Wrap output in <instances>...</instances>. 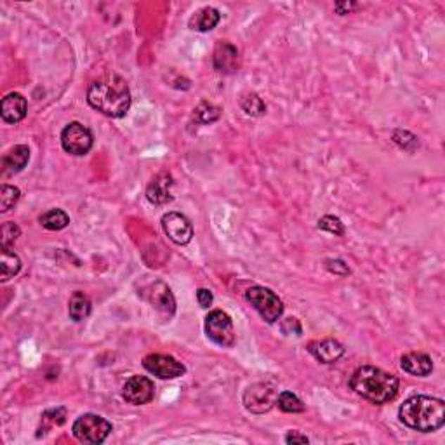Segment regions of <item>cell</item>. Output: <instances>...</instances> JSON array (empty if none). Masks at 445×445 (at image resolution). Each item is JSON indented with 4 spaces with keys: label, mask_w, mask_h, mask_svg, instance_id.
<instances>
[{
    "label": "cell",
    "mask_w": 445,
    "mask_h": 445,
    "mask_svg": "<svg viewBox=\"0 0 445 445\" xmlns=\"http://www.w3.org/2000/svg\"><path fill=\"white\" fill-rule=\"evenodd\" d=\"M87 103L110 118H122L131 108V91L122 77L106 75L87 89Z\"/></svg>",
    "instance_id": "1"
},
{
    "label": "cell",
    "mask_w": 445,
    "mask_h": 445,
    "mask_svg": "<svg viewBox=\"0 0 445 445\" xmlns=\"http://www.w3.org/2000/svg\"><path fill=\"white\" fill-rule=\"evenodd\" d=\"M350 388L362 399L383 406L399 395V377L372 365H362L351 374Z\"/></svg>",
    "instance_id": "2"
},
{
    "label": "cell",
    "mask_w": 445,
    "mask_h": 445,
    "mask_svg": "<svg viewBox=\"0 0 445 445\" xmlns=\"http://www.w3.org/2000/svg\"><path fill=\"white\" fill-rule=\"evenodd\" d=\"M399 418L407 428L416 432H437L445 425V403L435 396H410L400 407Z\"/></svg>",
    "instance_id": "3"
},
{
    "label": "cell",
    "mask_w": 445,
    "mask_h": 445,
    "mask_svg": "<svg viewBox=\"0 0 445 445\" xmlns=\"http://www.w3.org/2000/svg\"><path fill=\"white\" fill-rule=\"evenodd\" d=\"M111 422L96 414H84L73 422L72 432L79 442L98 445L103 444L111 433Z\"/></svg>",
    "instance_id": "4"
},
{
    "label": "cell",
    "mask_w": 445,
    "mask_h": 445,
    "mask_svg": "<svg viewBox=\"0 0 445 445\" xmlns=\"http://www.w3.org/2000/svg\"><path fill=\"white\" fill-rule=\"evenodd\" d=\"M247 301L254 306V310L261 315V318L268 324H275L278 318L284 313V303L278 298L273 291L261 287V285H254V287L247 289L246 292Z\"/></svg>",
    "instance_id": "5"
},
{
    "label": "cell",
    "mask_w": 445,
    "mask_h": 445,
    "mask_svg": "<svg viewBox=\"0 0 445 445\" xmlns=\"http://www.w3.org/2000/svg\"><path fill=\"white\" fill-rule=\"evenodd\" d=\"M206 334L218 346L232 348L235 344V329H233L232 317L222 310H214L207 315Z\"/></svg>",
    "instance_id": "6"
},
{
    "label": "cell",
    "mask_w": 445,
    "mask_h": 445,
    "mask_svg": "<svg viewBox=\"0 0 445 445\" xmlns=\"http://www.w3.org/2000/svg\"><path fill=\"white\" fill-rule=\"evenodd\" d=\"M92 143H94L92 132L80 122H70L61 131V146L70 155H75V157L87 155Z\"/></svg>",
    "instance_id": "7"
},
{
    "label": "cell",
    "mask_w": 445,
    "mask_h": 445,
    "mask_svg": "<svg viewBox=\"0 0 445 445\" xmlns=\"http://www.w3.org/2000/svg\"><path fill=\"white\" fill-rule=\"evenodd\" d=\"M277 387L272 383L251 384L244 393V406L254 414H265L277 403Z\"/></svg>",
    "instance_id": "8"
},
{
    "label": "cell",
    "mask_w": 445,
    "mask_h": 445,
    "mask_svg": "<svg viewBox=\"0 0 445 445\" xmlns=\"http://www.w3.org/2000/svg\"><path fill=\"white\" fill-rule=\"evenodd\" d=\"M143 367L153 376L161 377V380H176V377L184 376L187 367L170 355L162 353H151L143 358Z\"/></svg>",
    "instance_id": "9"
},
{
    "label": "cell",
    "mask_w": 445,
    "mask_h": 445,
    "mask_svg": "<svg viewBox=\"0 0 445 445\" xmlns=\"http://www.w3.org/2000/svg\"><path fill=\"white\" fill-rule=\"evenodd\" d=\"M122 396L132 406H144L150 403L155 396V384L146 376H132L122 387Z\"/></svg>",
    "instance_id": "10"
},
{
    "label": "cell",
    "mask_w": 445,
    "mask_h": 445,
    "mask_svg": "<svg viewBox=\"0 0 445 445\" xmlns=\"http://www.w3.org/2000/svg\"><path fill=\"white\" fill-rule=\"evenodd\" d=\"M162 228H164L165 235L177 246H187L194 237V226L190 220L180 213H167L162 218Z\"/></svg>",
    "instance_id": "11"
},
{
    "label": "cell",
    "mask_w": 445,
    "mask_h": 445,
    "mask_svg": "<svg viewBox=\"0 0 445 445\" xmlns=\"http://www.w3.org/2000/svg\"><path fill=\"white\" fill-rule=\"evenodd\" d=\"M214 70L222 75H232L240 70V53L233 44L220 42L213 54Z\"/></svg>",
    "instance_id": "12"
},
{
    "label": "cell",
    "mask_w": 445,
    "mask_h": 445,
    "mask_svg": "<svg viewBox=\"0 0 445 445\" xmlns=\"http://www.w3.org/2000/svg\"><path fill=\"white\" fill-rule=\"evenodd\" d=\"M146 292L148 294L144 296V298L150 301V305L153 306L158 313H162L167 318L173 317L174 311H176V301H174L173 292H170V289L167 287L165 284H162V282H153V284L146 289Z\"/></svg>",
    "instance_id": "13"
},
{
    "label": "cell",
    "mask_w": 445,
    "mask_h": 445,
    "mask_svg": "<svg viewBox=\"0 0 445 445\" xmlns=\"http://www.w3.org/2000/svg\"><path fill=\"white\" fill-rule=\"evenodd\" d=\"M174 180L169 173H161L150 181L146 188V199L148 202L153 206H165L174 199L173 195Z\"/></svg>",
    "instance_id": "14"
},
{
    "label": "cell",
    "mask_w": 445,
    "mask_h": 445,
    "mask_svg": "<svg viewBox=\"0 0 445 445\" xmlns=\"http://www.w3.org/2000/svg\"><path fill=\"white\" fill-rule=\"evenodd\" d=\"M27 98L23 94H20V92H11L0 103V115H2V120L7 122V124H18V122H21L27 117Z\"/></svg>",
    "instance_id": "15"
},
{
    "label": "cell",
    "mask_w": 445,
    "mask_h": 445,
    "mask_svg": "<svg viewBox=\"0 0 445 445\" xmlns=\"http://www.w3.org/2000/svg\"><path fill=\"white\" fill-rule=\"evenodd\" d=\"M308 351L320 363H334L344 355L343 344L336 339L313 341L308 344Z\"/></svg>",
    "instance_id": "16"
},
{
    "label": "cell",
    "mask_w": 445,
    "mask_h": 445,
    "mask_svg": "<svg viewBox=\"0 0 445 445\" xmlns=\"http://www.w3.org/2000/svg\"><path fill=\"white\" fill-rule=\"evenodd\" d=\"M400 367H402L403 372L410 374V376L426 377L432 374L433 362L430 355L422 353V351H413V353H407L400 358Z\"/></svg>",
    "instance_id": "17"
},
{
    "label": "cell",
    "mask_w": 445,
    "mask_h": 445,
    "mask_svg": "<svg viewBox=\"0 0 445 445\" xmlns=\"http://www.w3.org/2000/svg\"><path fill=\"white\" fill-rule=\"evenodd\" d=\"M30 161V148L27 144H18L6 153L2 161L4 174H16L25 169Z\"/></svg>",
    "instance_id": "18"
},
{
    "label": "cell",
    "mask_w": 445,
    "mask_h": 445,
    "mask_svg": "<svg viewBox=\"0 0 445 445\" xmlns=\"http://www.w3.org/2000/svg\"><path fill=\"white\" fill-rule=\"evenodd\" d=\"M221 21V14L216 7H202L200 11H196L194 16L190 18L188 25L195 32H211L218 27V23Z\"/></svg>",
    "instance_id": "19"
},
{
    "label": "cell",
    "mask_w": 445,
    "mask_h": 445,
    "mask_svg": "<svg viewBox=\"0 0 445 445\" xmlns=\"http://www.w3.org/2000/svg\"><path fill=\"white\" fill-rule=\"evenodd\" d=\"M21 272V259L16 252L2 249L0 252V280L7 282Z\"/></svg>",
    "instance_id": "20"
},
{
    "label": "cell",
    "mask_w": 445,
    "mask_h": 445,
    "mask_svg": "<svg viewBox=\"0 0 445 445\" xmlns=\"http://www.w3.org/2000/svg\"><path fill=\"white\" fill-rule=\"evenodd\" d=\"M91 313V299L84 292H73L68 303V315L73 322H82Z\"/></svg>",
    "instance_id": "21"
},
{
    "label": "cell",
    "mask_w": 445,
    "mask_h": 445,
    "mask_svg": "<svg viewBox=\"0 0 445 445\" xmlns=\"http://www.w3.org/2000/svg\"><path fill=\"white\" fill-rule=\"evenodd\" d=\"M40 225L49 232H59L70 225V216L61 209H51L39 218Z\"/></svg>",
    "instance_id": "22"
},
{
    "label": "cell",
    "mask_w": 445,
    "mask_h": 445,
    "mask_svg": "<svg viewBox=\"0 0 445 445\" xmlns=\"http://www.w3.org/2000/svg\"><path fill=\"white\" fill-rule=\"evenodd\" d=\"M277 406L282 413L287 414H298V413H305V403L299 399L298 395H294L292 391H282L278 393L277 396Z\"/></svg>",
    "instance_id": "23"
},
{
    "label": "cell",
    "mask_w": 445,
    "mask_h": 445,
    "mask_svg": "<svg viewBox=\"0 0 445 445\" xmlns=\"http://www.w3.org/2000/svg\"><path fill=\"white\" fill-rule=\"evenodd\" d=\"M221 117V110L218 108V106H214L213 103H200L199 106L194 110V120L196 122V124H213V122H216L218 118Z\"/></svg>",
    "instance_id": "24"
},
{
    "label": "cell",
    "mask_w": 445,
    "mask_h": 445,
    "mask_svg": "<svg viewBox=\"0 0 445 445\" xmlns=\"http://www.w3.org/2000/svg\"><path fill=\"white\" fill-rule=\"evenodd\" d=\"M240 106L251 117H261L266 113V105L256 92H247L240 98Z\"/></svg>",
    "instance_id": "25"
},
{
    "label": "cell",
    "mask_w": 445,
    "mask_h": 445,
    "mask_svg": "<svg viewBox=\"0 0 445 445\" xmlns=\"http://www.w3.org/2000/svg\"><path fill=\"white\" fill-rule=\"evenodd\" d=\"M20 195V188L11 187V184H2V188H0V213H7L11 207L16 206Z\"/></svg>",
    "instance_id": "26"
},
{
    "label": "cell",
    "mask_w": 445,
    "mask_h": 445,
    "mask_svg": "<svg viewBox=\"0 0 445 445\" xmlns=\"http://www.w3.org/2000/svg\"><path fill=\"white\" fill-rule=\"evenodd\" d=\"M21 230L16 222H4L2 225V239H0V246L2 249H11V247L16 244V240L20 239Z\"/></svg>",
    "instance_id": "27"
},
{
    "label": "cell",
    "mask_w": 445,
    "mask_h": 445,
    "mask_svg": "<svg viewBox=\"0 0 445 445\" xmlns=\"http://www.w3.org/2000/svg\"><path fill=\"white\" fill-rule=\"evenodd\" d=\"M66 421V410L63 407H56V409H49L42 414V425L44 432H49L54 426H61Z\"/></svg>",
    "instance_id": "28"
},
{
    "label": "cell",
    "mask_w": 445,
    "mask_h": 445,
    "mask_svg": "<svg viewBox=\"0 0 445 445\" xmlns=\"http://www.w3.org/2000/svg\"><path fill=\"white\" fill-rule=\"evenodd\" d=\"M318 230H322V232H327V233H331V235H336V237L344 235L343 221H341L337 216H331V214H327V216H324L318 220Z\"/></svg>",
    "instance_id": "29"
},
{
    "label": "cell",
    "mask_w": 445,
    "mask_h": 445,
    "mask_svg": "<svg viewBox=\"0 0 445 445\" xmlns=\"http://www.w3.org/2000/svg\"><path fill=\"white\" fill-rule=\"evenodd\" d=\"M391 139H393V143H396L400 148H403V150H407V151H414L419 146V141L416 136L410 134L409 131H402V129L393 132Z\"/></svg>",
    "instance_id": "30"
},
{
    "label": "cell",
    "mask_w": 445,
    "mask_h": 445,
    "mask_svg": "<svg viewBox=\"0 0 445 445\" xmlns=\"http://www.w3.org/2000/svg\"><path fill=\"white\" fill-rule=\"evenodd\" d=\"M325 268H327V272L334 273V275H350V268H348V265L343 259H327V261H325Z\"/></svg>",
    "instance_id": "31"
},
{
    "label": "cell",
    "mask_w": 445,
    "mask_h": 445,
    "mask_svg": "<svg viewBox=\"0 0 445 445\" xmlns=\"http://www.w3.org/2000/svg\"><path fill=\"white\" fill-rule=\"evenodd\" d=\"M280 331L284 334H287V336H291V334H294V336H301L303 327H301V324H299L298 318L289 317V318H284V320H282Z\"/></svg>",
    "instance_id": "32"
},
{
    "label": "cell",
    "mask_w": 445,
    "mask_h": 445,
    "mask_svg": "<svg viewBox=\"0 0 445 445\" xmlns=\"http://www.w3.org/2000/svg\"><path fill=\"white\" fill-rule=\"evenodd\" d=\"M196 301H199V305L202 308H209L214 301L213 292H211L209 289H199V291H196Z\"/></svg>",
    "instance_id": "33"
},
{
    "label": "cell",
    "mask_w": 445,
    "mask_h": 445,
    "mask_svg": "<svg viewBox=\"0 0 445 445\" xmlns=\"http://www.w3.org/2000/svg\"><path fill=\"white\" fill-rule=\"evenodd\" d=\"M358 9V4L355 2H337L334 4V11H336L339 16H344V14H350L351 11Z\"/></svg>",
    "instance_id": "34"
},
{
    "label": "cell",
    "mask_w": 445,
    "mask_h": 445,
    "mask_svg": "<svg viewBox=\"0 0 445 445\" xmlns=\"http://www.w3.org/2000/svg\"><path fill=\"white\" fill-rule=\"evenodd\" d=\"M285 442L287 444H308L310 442V439H308L306 435H301L299 432H289L287 435H285Z\"/></svg>",
    "instance_id": "35"
}]
</instances>
